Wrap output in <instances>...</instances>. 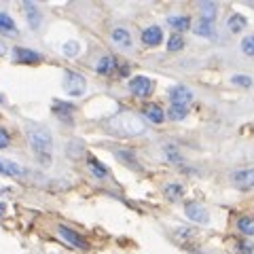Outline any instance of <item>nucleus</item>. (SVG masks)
Segmentation results:
<instances>
[{"label": "nucleus", "instance_id": "1", "mask_svg": "<svg viewBox=\"0 0 254 254\" xmlns=\"http://www.w3.org/2000/svg\"><path fill=\"white\" fill-rule=\"evenodd\" d=\"M108 129L123 138H136L146 131V123L133 113H119L108 121Z\"/></svg>", "mask_w": 254, "mask_h": 254}, {"label": "nucleus", "instance_id": "2", "mask_svg": "<svg viewBox=\"0 0 254 254\" xmlns=\"http://www.w3.org/2000/svg\"><path fill=\"white\" fill-rule=\"evenodd\" d=\"M26 133H28V142L32 150L36 153V157L41 159L43 163H49L51 161V131L47 129L45 125L41 123H28L26 125Z\"/></svg>", "mask_w": 254, "mask_h": 254}, {"label": "nucleus", "instance_id": "3", "mask_svg": "<svg viewBox=\"0 0 254 254\" xmlns=\"http://www.w3.org/2000/svg\"><path fill=\"white\" fill-rule=\"evenodd\" d=\"M85 87H87V81L85 76H81L78 72H68L64 74V91L68 95H72V98H78V95L85 93Z\"/></svg>", "mask_w": 254, "mask_h": 254}, {"label": "nucleus", "instance_id": "4", "mask_svg": "<svg viewBox=\"0 0 254 254\" xmlns=\"http://www.w3.org/2000/svg\"><path fill=\"white\" fill-rule=\"evenodd\" d=\"M58 233H60V237L66 244H70L72 248H78V250H87L89 248V244H87V240L81 235V233H76L74 229H70V227H66V225H60L58 227Z\"/></svg>", "mask_w": 254, "mask_h": 254}, {"label": "nucleus", "instance_id": "5", "mask_svg": "<svg viewBox=\"0 0 254 254\" xmlns=\"http://www.w3.org/2000/svg\"><path fill=\"white\" fill-rule=\"evenodd\" d=\"M153 89H155V83L150 81L148 76L138 74L129 81V91L136 95V98H148V95L153 93Z\"/></svg>", "mask_w": 254, "mask_h": 254}, {"label": "nucleus", "instance_id": "6", "mask_svg": "<svg viewBox=\"0 0 254 254\" xmlns=\"http://www.w3.org/2000/svg\"><path fill=\"white\" fill-rule=\"evenodd\" d=\"M231 182L242 189V190H250L254 189V168H244V170H235L231 174Z\"/></svg>", "mask_w": 254, "mask_h": 254}, {"label": "nucleus", "instance_id": "7", "mask_svg": "<svg viewBox=\"0 0 254 254\" xmlns=\"http://www.w3.org/2000/svg\"><path fill=\"white\" fill-rule=\"evenodd\" d=\"M185 214L193 220V222H199V225H208L210 222V212L205 210V205L197 203V201H190L185 205Z\"/></svg>", "mask_w": 254, "mask_h": 254}, {"label": "nucleus", "instance_id": "8", "mask_svg": "<svg viewBox=\"0 0 254 254\" xmlns=\"http://www.w3.org/2000/svg\"><path fill=\"white\" fill-rule=\"evenodd\" d=\"M170 100H172V104L189 106L190 102H193V91H190L187 85H174L170 89Z\"/></svg>", "mask_w": 254, "mask_h": 254}, {"label": "nucleus", "instance_id": "9", "mask_svg": "<svg viewBox=\"0 0 254 254\" xmlns=\"http://www.w3.org/2000/svg\"><path fill=\"white\" fill-rule=\"evenodd\" d=\"M11 53H13V62H17V64H38L41 62L38 51L28 49V47H15Z\"/></svg>", "mask_w": 254, "mask_h": 254}, {"label": "nucleus", "instance_id": "10", "mask_svg": "<svg viewBox=\"0 0 254 254\" xmlns=\"http://www.w3.org/2000/svg\"><path fill=\"white\" fill-rule=\"evenodd\" d=\"M0 174H2V176H11V178H23L26 176V170H23L19 163L11 161V159L0 157Z\"/></svg>", "mask_w": 254, "mask_h": 254}, {"label": "nucleus", "instance_id": "11", "mask_svg": "<svg viewBox=\"0 0 254 254\" xmlns=\"http://www.w3.org/2000/svg\"><path fill=\"white\" fill-rule=\"evenodd\" d=\"M110 41H113V45L119 47V49H131V45H133L129 30H125V28H115L113 34H110Z\"/></svg>", "mask_w": 254, "mask_h": 254}, {"label": "nucleus", "instance_id": "12", "mask_svg": "<svg viewBox=\"0 0 254 254\" xmlns=\"http://www.w3.org/2000/svg\"><path fill=\"white\" fill-rule=\"evenodd\" d=\"M142 43L146 47H159L163 43V30L159 26H148L144 32H142Z\"/></svg>", "mask_w": 254, "mask_h": 254}, {"label": "nucleus", "instance_id": "13", "mask_svg": "<svg viewBox=\"0 0 254 254\" xmlns=\"http://www.w3.org/2000/svg\"><path fill=\"white\" fill-rule=\"evenodd\" d=\"M117 68H119V62H117L115 55H102V58L98 60V64H95V72L104 74V76L113 74Z\"/></svg>", "mask_w": 254, "mask_h": 254}, {"label": "nucleus", "instance_id": "14", "mask_svg": "<svg viewBox=\"0 0 254 254\" xmlns=\"http://www.w3.org/2000/svg\"><path fill=\"white\" fill-rule=\"evenodd\" d=\"M51 110L58 115L64 123H72V113H74V106L68 104V102H62V100H53Z\"/></svg>", "mask_w": 254, "mask_h": 254}, {"label": "nucleus", "instance_id": "15", "mask_svg": "<svg viewBox=\"0 0 254 254\" xmlns=\"http://www.w3.org/2000/svg\"><path fill=\"white\" fill-rule=\"evenodd\" d=\"M23 9H26V15H28V23L32 30H38L43 26V15H41V9L34 4V2H23Z\"/></svg>", "mask_w": 254, "mask_h": 254}, {"label": "nucleus", "instance_id": "16", "mask_svg": "<svg viewBox=\"0 0 254 254\" xmlns=\"http://www.w3.org/2000/svg\"><path fill=\"white\" fill-rule=\"evenodd\" d=\"M144 117L148 119L150 123H155V125L165 121V113H163V108L159 104H146L144 106Z\"/></svg>", "mask_w": 254, "mask_h": 254}, {"label": "nucleus", "instance_id": "17", "mask_svg": "<svg viewBox=\"0 0 254 254\" xmlns=\"http://www.w3.org/2000/svg\"><path fill=\"white\" fill-rule=\"evenodd\" d=\"M193 30H195V34L197 36H205V38H212L214 36V21H208V19H199L193 26Z\"/></svg>", "mask_w": 254, "mask_h": 254}, {"label": "nucleus", "instance_id": "18", "mask_svg": "<svg viewBox=\"0 0 254 254\" xmlns=\"http://www.w3.org/2000/svg\"><path fill=\"white\" fill-rule=\"evenodd\" d=\"M246 26H248V21H246V17L244 15H240V13H233L231 17L227 19V28L233 32V34H237V32H242Z\"/></svg>", "mask_w": 254, "mask_h": 254}, {"label": "nucleus", "instance_id": "19", "mask_svg": "<svg viewBox=\"0 0 254 254\" xmlns=\"http://www.w3.org/2000/svg\"><path fill=\"white\" fill-rule=\"evenodd\" d=\"M163 193H165V197H168L170 201H178V199H182V195H185V187L172 182V185H165Z\"/></svg>", "mask_w": 254, "mask_h": 254}, {"label": "nucleus", "instance_id": "20", "mask_svg": "<svg viewBox=\"0 0 254 254\" xmlns=\"http://www.w3.org/2000/svg\"><path fill=\"white\" fill-rule=\"evenodd\" d=\"M87 165H89V170H91V174L95 178H108V168L104 163H100L98 159H93V157H89V161H87Z\"/></svg>", "mask_w": 254, "mask_h": 254}, {"label": "nucleus", "instance_id": "21", "mask_svg": "<svg viewBox=\"0 0 254 254\" xmlns=\"http://www.w3.org/2000/svg\"><path fill=\"white\" fill-rule=\"evenodd\" d=\"M15 30H17V26H15V21L11 19V15L0 11V32H2V34H13Z\"/></svg>", "mask_w": 254, "mask_h": 254}, {"label": "nucleus", "instance_id": "22", "mask_svg": "<svg viewBox=\"0 0 254 254\" xmlns=\"http://www.w3.org/2000/svg\"><path fill=\"white\" fill-rule=\"evenodd\" d=\"M168 23L174 30H178V32H185V30L190 28V19L187 17V15H174V17L168 19Z\"/></svg>", "mask_w": 254, "mask_h": 254}, {"label": "nucleus", "instance_id": "23", "mask_svg": "<svg viewBox=\"0 0 254 254\" xmlns=\"http://www.w3.org/2000/svg\"><path fill=\"white\" fill-rule=\"evenodd\" d=\"M199 11H201V17L203 19L214 21V19H216V15H218V6H216V2H201L199 4Z\"/></svg>", "mask_w": 254, "mask_h": 254}, {"label": "nucleus", "instance_id": "24", "mask_svg": "<svg viewBox=\"0 0 254 254\" xmlns=\"http://www.w3.org/2000/svg\"><path fill=\"white\" fill-rule=\"evenodd\" d=\"M115 155H117L119 161H123L125 165H129V168H136V170H140V163L136 161V157H133L131 150H115Z\"/></svg>", "mask_w": 254, "mask_h": 254}, {"label": "nucleus", "instance_id": "25", "mask_svg": "<svg viewBox=\"0 0 254 254\" xmlns=\"http://www.w3.org/2000/svg\"><path fill=\"white\" fill-rule=\"evenodd\" d=\"M187 115H189V106H185V104H172L168 110V117L172 121H182Z\"/></svg>", "mask_w": 254, "mask_h": 254}, {"label": "nucleus", "instance_id": "26", "mask_svg": "<svg viewBox=\"0 0 254 254\" xmlns=\"http://www.w3.org/2000/svg\"><path fill=\"white\" fill-rule=\"evenodd\" d=\"M237 229L244 233V235H254V218L250 216H242L240 220H237Z\"/></svg>", "mask_w": 254, "mask_h": 254}, {"label": "nucleus", "instance_id": "27", "mask_svg": "<svg viewBox=\"0 0 254 254\" xmlns=\"http://www.w3.org/2000/svg\"><path fill=\"white\" fill-rule=\"evenodd\" d=\"M64 55L66 58H76L78 53H81V45H78L76 41H68V43H64Z\"/></svg>", "mask_w": 254, "mask_h": 254}, {"label": "nucleus", "instance_id": "28", "mask_svg": "<svg viewBox=\"0 0 254 254\" xmlns=\"http://www.w3.org/2000/svg\"><path fill=\"white\" fill-rule=\"evenodd\" d=\"M182 47H185V38H182L180 34H174V36H170V41H168V51H170V53L182 51Z\"/></svg>", "mask_w": 254, "mask_h": 254}, {"label": "nucleus", "instance_id": "29", "mask_svg": "<svg viewBox=\"0 0 254 254\" xmlns=\"http://www.w3.org/2000/svg\"><path fill=\"white\" fill-rule=\"evenodd\" d=\"M242 51L248 55V58H254V34L246 36L244 41H242Z\"/></svg>", "mask_w": 254, "mask_h": 254}, {"label": "nucleus", "instance_id": "30", "mask_svg": "<svg viewBox=\"0 0 254 254\" xmlns=\"http://www.w3.org/2000/svg\"><path fill=\"white\" fill-rule=\"evenodd\" d=\"M165 155H168V159L172 163H182V157H180L176 146H165Z\"/></svg>", "mask_w": 254, "mask_h": 254}, {"label": "nucleus", "instance_id": "31", "mask_svg": "<svg viewBox=\"0 0 254 254\" xmlns=\"http://www.w3.org/2000/svg\"><path fill=\"white\" fill-rule=\"evenodd\" d=\"M235 250H237V254H254V244H250V242H237Z\"/></svg>", "mask_w": 254, "mask_h": 254}, {"label": "nucleus", "instance_id": "32", "mask_svg": "<svg viewBox=\"0 0 254 254\" xmlns=\"http://www.w3.org/2000/svg\"><path fill=\"white\" fill-rule=\"evenodd\" d=\"M231 83L237 85V87H250V85H252V78H250V76H244V74H235V76L231 78Z\"/></svg>", "mask_w": 254, "mask_h": 254}, {"label": "nucleus", "instance_id": "33", "mask_svg": "<svg viewBox=\"0 0 254 254\" xmlns=\"http://www.w3.org/2000/svg\"><path fill=\"white\" fill-rule=\"evenodd\" d=\"M9 144H11L9 131H6V129H2V127H0V150H2V148H6Z\"/></svg>", "mask_w": 254, "mask_h": 254}, {"label": "nucleus", "instance_id": "34", "mask_svg": "<svg viewBox=\"0 0 254 254\" xmlns=\"http://www.w3.org/2000/svg\"><path fill=\"white\" fill-rule=\"evenodd\" d=\"M195 235V231H190V229H178L176 231V237L180 242H187V237H193Z\"/></svg>", "mask_w": 254, "mask_h": 254}, {"label": "nucleus", "instance_id": "35", "mask_svg": "<svg viewBox=\"0 0 254 254\" xmlns=\"http://www.w3.org/2000/svg\"><path fill=\"white\" fill-rule=\"evenodd\" d=\"M4 214H6V203H4V201H0V218H2Z\"/></svg>", "mask_w": 254, "mask_h": 254}, {"label": "nucleus", "instance_id": "36", "mask_svg": "<svg viewBox=\"0 0 254 254\" xmlns=\"http://www.w3.org/2000/svg\"><path fill=\"white\" fill-rule=\"evenodd\" d=\"M2 53H6V45H4L2 41H0V55H2Z\"/></svg>", "mask_w": 254, "mask_h": 254}, {"label": "nucleus", "instance_id": "37", "mask_svg": "<svg viewBox=\"0 0 254 254\" xmlns=\"http://www.w3.org/2000/svg\"><path fill=\"white\" fill-rule=\"evenodd\" d=\"M0 102H2V95H0Z\"/></svg>", "mask_w": 254, "mask_h": 254}]
</instances>
